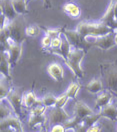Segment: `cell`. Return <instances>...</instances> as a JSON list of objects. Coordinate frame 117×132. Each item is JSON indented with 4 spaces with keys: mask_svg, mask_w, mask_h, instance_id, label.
Returning <instances> with one entry per match:
<instances>
[{
    "mask_svg": "<svg viewBox=\"0 0 117 132\" xmlns=\"http://www.w3.org/2000/svg\"><path fill=\"white\" fill-rule=\"evenodd\" d=\"M76 30L80 33V35L83 38L87 37H97V36H103L111 32H114L112 28H110L105 24L99 22H80L77 25Z\"/></svg>",
    "mask_w": 117,
    "mask_h": 132,
    "instance_id": "1",
    "label": "cell"
},
{
    "mask_svg": "<svg viewBox=\"0 0 117 132\" xmlns=\"http://www.w3.org/2000/svg\"><path fill=\"white\" fill-rule=\"evenodd\" d=\"M87 51L82 48H76L71 47V51L65 61V64L70 68V70L73 72V74L76 78L81 79L84 76V71L81 67V61L83 60L84 56L86 55Z\"/></svg>",
    "mask_w": 117,
    "mask_h": 132,
    "instance_id": "2",
    "label": "cell"
},
{
    "mask_svg": "<svg viewBox=\"0 0 117 132\" xmlns=\"http://www.w3.org/2000/svg\"><path fill=\"white\" fill-rule=\"evenodd\" d=\"M102 78L111 92H117V62H103L99 65Z\"/></svg>",
    "mask_w": 117,
    "mask_h": 132,
    "instance_id": "3",
    "label": "cell"
},
{
    "mask_svg": "<svg viewBox=\"0 0 117 132\" xmlns=\"http://www.w3.org/2000/svg\"><path fill=\"white\" fill-rule=\"evenodd\" d=\"M26 27L27 26L25 25V20L23 15H18V17L11 20L6 26L9 33V37H11L17 43L20 44H22L23 41H25L28 37L26 35Z\"/></svg>",
    "mask_w": 117,
    "mask_h": 132,
    "instance_id": "4",
    "label": "cell"
},
{
    "mask_svg": "<svg viewBox=\"0 0 117 132\" xmlns=\"http://www.w3.org/2000/svg\"><path fill=\"white\" fill-rule=\"evenodd\" d=\"M23 88L20 87H12L11 91L6 97V100L11 105L12 110L15 115L21 119L22 117V106H23Z\"/></svg>",
    "mask_w": 117,
    "mask_h": 132,
    "instance_id": "5",
    "label": "cell"
},
{
    "mask_svg": "<svg viewBox=\"0 0 117 132\" xmlns=\"http://www.w3.org/2000/svg\"><path fill=\"white\" fill-rule=\"evenodd\" d=\"M89 38H91L92 41L87 40V42L92 46H96L98 48H100L102 50H108L110 48H112L113 46L116 45L115 42V32H111L106 35L103 36H97V37H93L90 36Z\"/></svg>",
    "mask_w": 117,
    "mask_h": 132,
    "instance_id": "6",
    "label": "cell"
},
{
    "mask_svg": "<svg viewBox=\"0 0 117 132\" xmlns=\"http://www.w3.org/2000/svg\"><path fill=\"white\" fill-rule=\"evenodd\" d=\"M67 39L70 42L71 46L76 47V48H82L85 49L86 51L91 47V45L87 42V40L83 38L80 33L77 30H68V29H63V33H62Z\"/></svg>",
    "mask_w": 117,
    "mask_h": 132,
    "instance_id": "7",
    "label": "cell"
},
{
    "mask_svg": "<svg viewBox=\"0 0 117 132\" xmlns=\"http://www.w3.org/2000/svg\"><path fill=\"white\" fill-rule=\"evenodd\" d=\"M7 50L9 54V61L11 63V66H15L17 62L20 60L21 57V52H22V44L17 43L14 39L9 37L6 40V44L2 49Z\"/></svg>",
    "mask_w": 117,
    "mask_h": 132,
    "instance_id": "8",
    "label": "cell"
},
{
    "mask_svg": "<svg viewBox=\"0 0 117 132\" xmlns=\"http://www.w3.org/2000/svg\"><path fill=\"white\" fill-rule=\"evenodd\" d=\"M101 23L105 24L110 28H112L113 30L117 29V20L115 17V0H110L108 7L106 9L105 13L103 14V16L101 17L99 20Z\"/></svg>",
    "mask_w": 117,
    "mask_h": 132,
    "instance_id": "9",
    "label": "cell"
},
{
    "mask_svg": "<svg viewBox=\"0 0 117 132\" xmlns=\"http://www.w3.org/2000/svg\"><path fill=\"white\" fill-rule=\"evenodd\" d=\"M68 119H70V116L66 113V111L63 108L54 107L49 112L48 116V123L50 125L55 124H63Z\"/></svg>",
    "mask_w": 117,
    "mask_h": 132,
    "instance_id": "10",
    "label": "cell"
},
{
    "mask_svg": "<svg viewBox=\"0 0 117 132\" xmlns=\"http://www.w3.org/2000/svg\"><path fill=\"white\" fill-rule=\"evenodd\" d=\"M10 68L11 63L9 61V54L7 50L1 49V61H0V71H1V77L8 82L11 83L12 81V76L10 73Z\"/></svg>",
    "mask_w": 117,
    "mask_h": 132,
    "instance_id": "11",
    "label": "cell"
},
{
    "mask_svg": "<svg viewBox=\"0 0 117 132\" xmlns=\"http://www.w3.org/2000/svg\"><path fill=\"white\" fill-rule=\"evenodd\" d=\"M101 118V115L98 113H94L90 116H87L86 118H84L83 120L80 122V124L78 126H76L73 129L74 132H87V130L91 127L92 125L98 123L99 119Z\"/></svg>",
    "mask_w": 117,
    "mask_h": 132,
    "instance_id": "12",
    "label": "cell"
},
{
    "mask_svg": "<svg viewBox=\"0 0 117 132\" xmlns=\"http://www.w3.org/2000/svg\"><path fill=\"white\" fill-rule=\"evenodd\" d=\"M73 112H74V115L79 117L82 120H83L84 118H86L87 116H90L92 114H94V111L85 102L81 101V100H76L75 101Z\"/></svg>",
    "mask_w": 117,
    "mask_h": 132,
    "instance_id": "13",
    "label": "cell"
},
{
    "mask_svg": "<svg viewBox=\"0 0 117 132\" xmlns=\"http://www.w3.org/2000/svg\"><path fill=\"white\" fill-rule=\"evenodd\" d=\"M0 8H1V14H3L9 21L15 19L19 15L13 7L11 0H1Z\"/></svg>",
    "mask_w": 117,
    "mask_h": 132,
    "instance_id": "14",
    "label": "cell"
},
{
    "mask_svg": "<svg viewBox=\"0 0 117 132\" xmlns=\"http://www.w3.org/2000/svg\"><path fill=\"white\" fill-rule=\"evenodd\" d=\"M71 47H72V46H71L70 42L68 41V39L63 35L62 43H61V45H60V47H59L58 49L49 50V51H47V52H49L51 54L59 55L60 57L63 58V60H64V62H65L67 60V57H68L69 53H70V51H71Z\"/></svg>",
    "mask_w": 117,
    "mask_h": 132,
    "instance_id": "15",
    "label": "cell"
},
{
    "mask_svg": "<svg viewBox=\"0 0 117 132\" xmlns=\"http://www.w3.org/2000/svg\"><path fill=\"white\" fill-rule=\"evenodd\" d=\"M99 114L101 117H106L107 119L111 120L112 122L117 121V104L109 103L105 107L101 108L99 110Z\"/></svg>",
    "mask_w": 117,
    "mask_h": 132,
    "instance_id": "16",
    "label": "cell"
},
{
    "mask_svg": "<svg viewBox=\"0 0 117 132\" xmlns=\"http://www.w3.org/2000/svg\"><path fill=\"white\" fill-rule=\"evenodd\" d=\"M13 128V129H23L22 123H21V119L18 118L16 115L9 116L7 118H4L1 120L0 122V128Z\"/></svg>",
    "mask_w": 117,
    "mask_h": 132,
    "instance_id": "17",
    "label": "cell"
},
{
    "mask_svg": "<svg viewBox=\"0 0 117 132\" xmlns=\"http://www.w3.org/2000/svg\"><path fill=\"white\" fill-rule=\"evenodd\" d=\"M112 98H113V94H112L111 91H102L98 94L97 98L95 100V107L100 110L101 108L108 105L109 103L111 102Z\"/></svg>",
    "mask_w": 117,
    "mask_h": 132,
    "instance_id": "18",
    "label": "cell"
},
{
    "mask_svg": "<svg viewBox=\"0 0 117 132\" xmlns=\"http://www.w3.org/2000/svg\"><path fill=\"white\" fill-rule=\"evenodd\" d=\"M39 104H42V100L36 97V94L34 93L33 90L24 93V95H23V106L25 108L31 109L32 107L36 106V105H39Z\"/></svg>",
    "mask_w": 117,
    "mask_h": 132,
    "instance_id": "19",
    "label": "cell"
},
{
    "mask_svg": "<svg viewBox=\"0 0 117 132\" xmlns=\"http://www.w3.org/2000/svg\"><path fill=\"white\" fill-rule=\"evenodd\" d=\"M47 72L55 81H61L63 79V68L58 63H51L47 67Z\"/></svg>",
    "mask_w": 117,
    "mask_h": 132,
    "instance_id": "20",
    "label": "cell"
},
{
    "mask_svg": "<svg viewBox=\"0 0 117 132\" xmlns=\"http://www.w3.org/2000/svg\"><path fill=\"white\" fill-rule=\"evenodd\" d=\"M62 10L66 13L68 16H70L73 19L79 18L81 14V10L78 5H76L73 2H67L62 6Z\"/></svg>",
    "mask_w": 117,
    "mask_h": 132,
    "instance_id": "21",
    "label": "cell"
},
{
    "mask_svg": "<svg viewBox=\"0 0 117 132\" xmlns=\"http://www.w3.org/2000/svg\"><path fill=\"white\" fill-rule=\"evenodd\" d=\"M85 88H86L87 91H89L90 93H93V94L100 93V92L103 91V83H102V80L99 79V78L92 79L91 81L85 86Z\"/></svg>",
    "mask_w": 117,
    "mask_h": 132,
    "instance_id": "22",
    "label": "cell"
},
{
    "mask_svg": "<svg viewBox=\"0 0 117 132\" xmlns=\"http://www.w3.org/2000/svg\"><path fill=\"white\" fill-rule=\"evenodd\" d=\"M12 5L15 9L17 13L19 15H24V14H28L30 11L27 8V2L26 0H11Z\"/></svg>",
    "mask_w": 117,
    "mask_h": 132,
    "instance_id": "23",
    "label": "cell"
},
{
    "mask_svg": "<svg viewBox=\"0 0 117 132\" xmlns=\"http://www.w3.org/2000/svg\"><path fill=\"white\" fill-rule=\"evenodd\" d=\"M47 119L45 114L41 115H29V120H28V126L31 128H35L36 126L39 125H44L46 123Z\"/></svg>",
    "mask_w": 117,
    "mask_h": 132,
    "instance_id": "24",
    "label": "cell"
},
{
    "mask_svg": "<svg viewBox=\"0 0 117 132\" xmlns=\"http://www.w3.org/2000/svg\"><path fill=\"white\" fill-rule=\"evenodd\" d=\"M40 27H41V30H43L45 32V35L51 37L52 39L56 38L58 36H61V34L63 33V29H64V28H56V29H54V28H45L43 26H40Z\"/></svg>",
    "mask_w": 117,
    "mask_h": 132,
    "instance_id": "25",
    "label": "cell"
},
{
    "mask_svg": "<svg viewBox=\"0 0 117 132\" xmlns=\"http://www.w3.org/2000/svg\"><path fill=\"white\" fill-rule=\"evenodd\" d=\"M80 88H81V85L78 82H72L69 85V87H68V89L66 90L65 93L68 95L69 98L76 99V94H77V92L79 91Z\"/></svg>",
    "mask_w": 117,
    "mask_h": 132,
    "instance_id": "26",
    "label": "cell"
},
{
    "mask_svg": "<svg viewBox=\"0 0 117 132\" xmlns=\"http://www.w3.org/2000/svg\"><path fill=\"white\" fill-rule=\"evenodd\" d=\"M1 85H0V100L1 101H3L4 99L7 97V95L9 94V92L11 91L12 89V87L11 86H9L8 81H6V83L3 81V79L1 78Z\"/></svg>",
    "mask_w": 117,
    "mask_h": 132,
    "instance_id": "27",
    "label": "cell"
},
{
    "mask_svg": "<svg viewBox=\"0 0 117 132\" xmlns=\"http://www.w3.org/2000/svg\"><path fill=\"white\" fill-rule=\"evenodd\" d=\"M82 121V119H80L79 117H77V116L74 115V117H72V118H70V119H68L67 121H65L63 125H64V127L66 128V130H69V129H74L76 126H78L80 122Z\"/></svg>",
    "mask_w": 117,
    "mask_h": 132,
    "instance_id": "28",
    "label": "cell"
},
{
    "mask_svg": "<svg viewBox=\"0 0 117 132\" xmlns=\"http://www.w3.org/2000/svg\"><path fill=\"white\" fill-rule=\"evenodd\" d=\"M42 100V104L46 107H51V106H55L56 101H57V97L54 96L53 94H46L43 96Z\"/></svg>",
    "mask_w": 117,
    "mask_h": 132,
    "instance_id": "29",
    "label": "cell"
},
{
    "mask_svg": "<svg viewBox=\"0 0 117 132\" xmlns=\"http://www.w3.org/2000/svg\"><path fill=\"white\" fill-rule=\"evenodd\" d=\"M41 31V27L39 25H30V26H27L26 27V35L28 37H35V36H38L40 34Z\"/></svg>",
    "mask_w": 117,
    "mask_h": 132,
    "instance_id": "30",
    "label": "cell"
},
{
    "mask_svg": "<svg viewBox=\"0 0 117 132\" xmlns=\"http://www.w3.org/2000/svg\"><path fill=\"white\" fill-rule=\"evenodd\" d=\"M12 112H14V111L11 110L8 106L4 105L3 101H1V108H0V118H1V120L4 119V118H7L9 116H12L13 115Z\"/></svg>",
    "mask_w": 117,
    "mask_h": 132,
    "instance_id": "31",
    "label": "cell"
},
{
    "mask_svg": "<svg viewBox=\"0 0 117 132\" xmlns=\"http://www.w3.org/2000/svg\"><path fill=\"white\" fill-rule=\"evenodd\" d=\"M46 106L42 105V104H39V105H36L30 109V113L29 115H41V114H44V112L46 111Z\"/></svg>",
    "mask_w": 117,
    "mask_h": 132,
    "instance_id": "32",
    "label": "cell"
},
{
    "mask_svg": "<svg viewBox=\"0 0 117 132\" xmlns=\"http://www.w3.org/2000/svg\"><path fill=\"white\" fill-rule=\"evenodd\" d=\"M68 95H67L66 93H64V94H62L61 96H59L57 97V101H56V104H55V106L54 107H59V108H63L64 107V105L66 104V102L68 101Z\"/></svg>",
    "mask_w": 117,
    "mask_h": 132,
    "instance_id": "33",
    "label": "cell"
},
{
    "mask_svg": "<svg viewBox=\"0 0 117 132\" xmlns=\"http://www.w3.org/2000/svg\"><path fill=\"white\" fill-rule=\"evenodd\" d=\"M51 43H52V38L45 35L41 40V48L42 49H46V51L49 50L51 47Z\"/></svg>",
    "mask_w": 117,
    "mask_h": 132,
    "instance_id": "34",
    "label": "cell"
},
{
    "mask_svg": "<svg viewBox=\"0 0 117 132\" xmlns=\"http://www.w3.org/2000/svg\"><path fill=\"white\" fill-rule=\"evenodd\" d=\"M61 43H62V37L61 36H58L56 38H53L52 39V43H51V47L49 50L58 49L59 47H60V45H61ZM49 50H47V51H49Z\"/></svg>",
    "mask_w": 117,
    "mask_h": 132,
    "instance_id": "35",
    "label": "cell"
},
{
    "mask_svg": "<svg viewBox=\"0 0 117 132\" xmlns=\"http://www.w3.org/2000/svg\"><path fill=\"white\" fill-rule=\"evenodd\" d=\"M50 132H66V128L63 124H55L52 126Z\"/></svg>",
    "mask_w": 117,
    "mask_h": 132,
    "instance_id": "36",
    "label": "cell"
},
{
    "mask_svg": "<svg viewBox=\"0 0 117 132\" xmlns=\"http://www.w3.org/2000/svg\"><path fill=\"white\" fill-rule=\"evenodd\" d=\"M101 129H102V126L100 124H94L92 125L91 127L87 130V132H101Z\"/></svg>",
    "mask_w": 117,
    "mask_h": 132,
    "instance_id": "37",
    "label": "cell"
},
{
    "mask_svg": "<svg viewBox=\"0 0 117 132\" xmlns=\"http://www.w3.org/2000/svg\"><path fill=\"white\" fill-rule=\"evenodd\" d=\"M30 1H32V0H26L27 4H29ZM43 1H44V4H43V7H44V8L47 9V8H51V7H52V4H51L50 0H43Z\"/></svg>",
    "mask_w": 117,
    "mask_h": 132,
    "instance_id": "38",
    "label": "cell"
},
{
    "mask_svg": "<svg viewBox=\"0 0 117 132\" xmlns=\"http://www.w3.org/2000/svg\"><path fill=\"white\" fill-rule=\"evenodd\" d=\"M14 130H15V129L8 127V128H3V129H1V132H14Z\"/></svg>",
    "mask_w": 117,
    "mask_h": 132,
    "instance_id": "39",
    "label": "cell"
},
{
    "mask_svg": "<svg viewBox=\"0 0 117 132\" xmlns=\"http://www.w3.org/2000/svg\"><path fill=\"white\" fill-rule=\"evenodd\" d=\"M115 17L117 20V0H115Z\"/></svg>",
    "mask_w": 117,
    "mask_h": 132,
    "instance_id": "40",
    "label": "cell"
},
{
    "mask_svg": "<svg viewBox=\"0 0 117 132\" xmlns=\"http://www.w3.org/2000/svg\"><path fill=\"white\" fill-rule=\"evenodd\" d=\"M14 132H24V131H23V129H15Z\"/></svg>",
    "mask_w": 117,
    "mask_h": 132,
    "instance_id": "41",
    "label": "cell"
},
{
    "mask_svg": "<svg viewBox=\"0 0 117 132\" xmlns=\"http://www.w3.org/2000/svg\"><path fill=\"white\" fill-rule=\"evenodd\" d=\"M112 94H113V96L117 99V92H112Z\"/></svg>",
    "mask_w": 117,
    "mask_h": 132,
    "instance_id": "42",
    "label": "cell"
},
{
    "mask_svg": "<svg viewBox=\"0 0 117 132\" xmlns=\"http://www.w3.org/2000/svg\"><path fill=\"white\" fill-rule=\"evenodd\" d=\"M115 42H116V45H117V34L115 33Z\"/></svg>",
    "mask_w": 117,
    "mask_h": 132,
    "instance_id": "43",
    "label": "cell"
},
{
    "mask_svg": "<svg viewBox=\"0 0 117 132\" xmlns=\"http://www.w3.org/2000/svg\"><path fill=\"white\" fill-rule=\"evenodd\" d=\"M67 1H68V2H72V0H67Z\"/></svg>",
    "mask_w": 117,
    "mask_h": 132,
    "instance_id": "44",
    "label": "cell"
},
{
    "mask_svg": "<svg viewBox=\"0 0 117 132\" xmlns=\"http://www.w3.org/2000/svg\"><path fill=\"white\" fill-rule=\"evenodd\" d=\"M40 132H47V131H45V130H41Z\"/></svg>",
    "mask_w": 117,
    "mask_h": 132,
    "instance_id": "45",
    "label": "cell"
}]
</instances>
